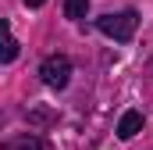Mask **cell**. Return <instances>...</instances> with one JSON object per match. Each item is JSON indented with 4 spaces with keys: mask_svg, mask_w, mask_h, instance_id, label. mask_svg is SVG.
Segmentation results:
<instances>
[{
    "mask_svg": "<svg viewBox=\"0 0 153 150\" xmlns=\"http://www.w3.org/2000/svg\"><path fill=\"white\" fill-rule=\"evenodd\" d=\"M4 150H43V143H39V136L22 132V136H11V140H4Z\"/></svg>",
    "mask_w": 153,
    "mask_h": 150,
    "instance_id": "5",
    "label": "cell"
},
{
    "mask_svg": "<svg viewBox=\"0 0 153 150\" xmlns=\"http://www.w3.org/2000/svg\"><path fill=\"white\" fill-rule=\"evenodd\" d=\"M135 25H139V14H135V11H121V14H103V18H96V29H100L103 36L117 39V43H125V39L135 36Z\"/></svg>",
    "mask_w": 153,
    "mask_h": 150,
    "instance_id": "1",
    "label": "cell"
},
{
    "mask_svg": "<svg viewBox=\"0 0 153 150\" xmlns=\"http://www.w3.org/2000/svg\"><path fill=\"white\" fill-rule=\"evenodd\" d=\"M32 122H39V125H46V122H50V114H46V111H32Z\"/></svg>",
    "mask_w": 153,
    "mask_h": 150,
    "instance_id": "7",
    "label": "cell"
},
{
    "mask_svg": "<svg viewBox=\"0 0 153 150\" xmlns=\"http://www.w3.org/2000/svg\"><path fill=\"white\" fill-rule=\"evenodd\" d=\"M25 4H29V7H43L46 0H25Z\"/></svg>",
    "mask_w": 153,
    "mask_h": 150,
    "instance_id": "8",
    "label": "cell"
},
{
    "mask_svg": "<svg viewBox=\"0 0 153 150\" xmlns=\"http://www.w3.org/2000/svg\"><path fill=\"white\" fill-rule=\"evenodd\" d=\"M39 75H43V82H46V86L64 89V86H68V79H71V61H68L64 54H53V57H46V61L39 64Z\"/></svg>",
    "mask_w": 153,
    "mask_h": 150,
    "instance_id": "2",
    "label": "cell"
},
{
    "mask_svg": "<svg viewBox=\"0 0 153 150\" xmlns=\"http://www.w3.org/2000/svg\"><path fill=\"white\" fill-rule=\"evenodd\" d=\"M14 57H18V39L11 36L7 18H0V64H11Z\"/></svg>",
    "mask_w": 153,
    "mask_h": 150,
    "instance_id": "3",
    "label": "cell"
},
{
    "mask_svg": "<svg viewBox=\"0 0 153 150\" xmlns=\"http://www.w3.org/2000/svg\"><path fill=\"white\" fill-rule=\"evenodd\" d=\"M85 11H89V0H68V4H64V14H68V18H85Z\"/></svg>",
    "mask_w": 153,
    "mask_h": 150,
    "instance_id": "6",
    "label": "cell"
},
{
    "mask_svg": "<svg viewBox=\"0 0 153 150\" xmlns=\"http://www.w3.org/2000/svg\"><path fill=\"white\" fill-rule=\"evenodd\" d=\"M139 129H143V114L139 111H125L121 114V122H117V136H121V140H132Z\"/></svg>",
    "mask_w": 153,
    "mask_h": 150,
    "instance_id": "4",
    "label": "cell"
}]
</instances>
